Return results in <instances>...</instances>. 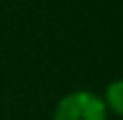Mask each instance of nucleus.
Returning a JSON list of instances; mask_svg holds the SVG:
<instances>
[{"mask_svg":"<svg viewBox=\"0 0 123 120\" xmlns=\"http://www.w3.org/2000/svg\"><path fill=\"white\" fill-rule=\"evenodd\" d=\"M103 102H105L107 111H112L114 116L123 118V77H119V79H112L110 84L105 86Z\"/></svg>","mask_w":123,"mask_h":120,"instance_id":"2","label":"nucleus"},{"mask_svg":"<svg viewBox=\"0 0 123 120\" xmlns=\"http://www.w3.org/2000/svg\"><path fill=\"white\" fill-rule=\"evenodd\" d=\"M53 120H107V107L93 91H71L59 98Z\"/></svg>","mask_w":123,"mask_h":120,"instance_id":"1","label":"nucleus"}]
</instances>
